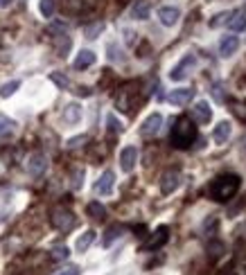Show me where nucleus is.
I'll use <instances>...</instances> for the list:
<instances>
[{
  "instance_id": "1",
  "label": "nucleus",
  "mask_w": 246,
  "mask_h": 275,
  "mask_svg": "<svg viewBox=\"0 0 246 275\" xmlns=\"http://www.w3.org/2000/svg\"><path fill=\"white\" fill-rule=\"evenodd\" d=\"M197 140V127L190 117H178L172 127V133H170V142L172 147L176 149H190L192 142Z\"/></svg>"
},
{
  "instance_id": "2",
  "label": "nucleus",
  "mask_w": 246,
  "mask_h": 275,
  "mask_svg": "<svg viewBox=\"0 0 246 275\" xmlns=\"http://www.w3.org/2000/svg\"><path fill=\"white\" fill-rule=\"evenodd\" d=\"M240 190V176L235 174H221L212 180V185H210V196H212L214 201H230L233 196L237 194Z\"/></svg>"
},
{
  "instance_id": "3",
  "label": "nucleus",
  "mask_w": 246,
  "mask_h": 275,
  "mask_svg": "<svg viewBox=\"0 0 246 275\" xmlns=\"http://www.w3.org/2000/svg\"><path fill=\"white\" fill-rule=\"evenodd\" d=\"M75 223H77V219L68 207H57V210L52 212V226L57 228L59 233H70V230L75 228Z\"/></svg>"
},
{
  "instance_id": "4",
  "label": "nucleus",
  "mask_w": 246,
  "mask_h": 275,
  "mask_svg": "<svg viewBox=\"0 0 246 275\" xmlns=\"http://www.w3.org/2000/svg\"><path fill=\"white\" fill-rule=\"evenodd\" d=\"M45 170H48V158H45V154H32L27 158V172H30V176L38 178V176L45 174Z\"/></svg>"
},
{
  "instance_id": "5",
  "label": "nucleus",
  "mask_w": 246,
  "mask_h": 275,
  "mask_svg": "<svg viewBox=\"0 0 246 275\" xmlns=\"http://www.w3.org/2000/svg\"><path fill=\"white\" fill-rule=\"evenodd\" d=\"M194 64H197V57H194V54H187V57H183V61H181V64L172 68L170 79H172V81H183V79L187 77V70L192 68Z\"/></svg>"
},
{
  "instance_id": "6",
  "label": "nucleus",
  "mask_w": 246,
  "mask_h": 275,
  "mask_svg": "<svg viewBox=\"0 0 246 275\" xmlns=\"http://www.w3.org/2000/svg\"><path fill=\"white\" fill-rule=\"evenodd\" d=\"M161 127H163V115L161 113H151V115L142 122V127H140V136L151 138L161 131Z\"/></svg>"
},
{
  "instance_id": "7",
  "label": "nucleus",
  "mask_w": 246,
  "mask_h": 275,
  "mask_svg": "<svg viewBox=\"0 0 246 275\" xmlns=\"http://www.w3.org/2000/svg\"><path fill=\"white\" fill-rule=\"evenodd\" d=\"M194 100V90L192 88H176V90H172L170 95H167V102L174 106H185L190 104V102Z\"/></svg>"
},
{
  "instance_id": "8",
  "label": "nucleus",
  "mask_w": 246,
  "mask_h": 275,
  "mask_svg": "<svg viewBox=\"0 0 246 275\" xmlns=\"http://www.w3.org/2000/svg\"><path fill=\"white\" fill-rule=\"evenodd\" d=\"M178 185H181V174L178 172H165L161 178V192L163 194H172L176 192Z\"/></svg>"
},
{
  "instance_id": "9",
  "label": "nucleus",
  "mask_w": 246,
  "mask_h": 275,
  "mask_svg": "<svg viewBox=\"0 0 246 275\" xmlns=\"http://www.w3.org/2000/svg\"><path fill=\"white\" fill-rule=\"evenodd\" d=\"M113 185H115V174H113L111 170H106L102 176H100V180L95 183V192L102 196H108L113 192Z\"/></svg>"
},
{
  "instance_id": "10",
  "label": "nucleus",
  "mask_w": 246,
  "mask_h": 275,
  "mask_svg": "<svg viewBox=\"0 0 246 275\" xmlns=\"http://www.w3.org/2000/svg\"><path fill=\"white\" fill-rule=\"evenodd\" d=\"M138 163V149L136 147H124L122 154H120V167L122 172H131Z\"/></svg>"
},
{
  "instance_id": "11",
  "label": "nucleus",
  "mask_w": 246,
  "mask_h": 275,
  "mask_svg": "<svg viewBox=\"0 0 246 275\" xmlns=\"http://www.w3.org/2000/svg\"><path fill=\"white\" fill-rule=\"evenodd\" d=\"M210 117H212V111H210L208 102H197L192 108V122H199V124H208Z\"/></svg>"
},
{
  "instance_id": "12",
  "label": "nucleus",
  "mask_w": 246,
  "mask_h": 275,
  "mask_svg": "<svg viewBox=\"0 0 246 275\" xmlns=\"http://www.w3.org/2000/svg\"><path fill=\"white\" fill-rule=\"evenodd\" d=\"M158 18H161V23L165 27H172V25H176L178 23L181 11H178L176 7H161V9H158Z\"/></svg>"
},
{
  "instance_id": "13",
  "label": "nucleus",
  "mask_w": 246,
  "mask_h": 275,
  "mask_svg": "<svg viewBox=\"0 0 246 275\" xmlns=\"http://www.w3.org/2000/svg\"><path fill=\"white\" fill-rule=\"evenodd\" d=\"M237 48H240V38L228 34V36H224L219 43V54L221 57H233V54L237 52Z\"/></svg>"
},
{
  "instance_id": "14",
  "label": "nucleus",
  "mask_w": 246,
  "mask_h": 275,
  "mask_svg": "<svg viewBox=\"0 0 246 275\" xmlns=\"http://www.w3.org/2000/svg\"><path fill=\"white\" fill-rule=\"evenodd\" d=\"M228 27L233 30V32H242V30H246V7H242V9H237V11L230 14Z\"/></svg>"
},
{
  "instance_id": "15",
  "label": "nucleus",
  "mask_w": 246,
  "mask_h": 275,
  "mask_svg": "<svg viewBox=\"0 0 246 275\" xmlns=\"http://www.w3.org/2000/svg\"><path fill=\"white\" fill-rule=\"evenodd\" d=\"M81 115H84V111H81L79 104H68L64 108V122L66 124H77V122H81Z\"/></svg>"
},
{
  "instance_id": "16",
  "label": "nucleus",
  "mask_w": 246,
  "mask_h": 275,
  "mask_svg": "<svg viewBox=\"0 0 246 275\" xmlns=\"http://www.w3.org/2000/svg\"><path fill=\"white\" fill-rule=\"evenodd\" d=\"M167 233H170V230H167V226H161V228H158V230L154 233V237H151L149 241H147V246H144V248H147V250L161 248L163 243L167 241Z\"/></svg>"
},
{
  "instance_id": "17",
  "label": "nucleus",
  "mask_w": 246,
  "mask_h": 275,
  "mask_svg": "<svg viewBox=\"0 0 246 275\" xmlns=\"http://www.w3.org/2000/svg\"><path fill=\"white\" fill-rule=\"evenodd\" d=\"M230 133H233V127H230V122H219L217 127H214V142L217 144H226V140L230 138Z\"/></svg>"
},
{
  "instance_id": "18",
  "label": "nucleus",
  "mask_w": 246,
  "mask_h": 275,
  "mask_svg": "<svg viewBox=\"0 0 246 275\" xmlns=\"http://www.w3.org/2000/svg\"><path fill=\"white\" fill-rule=\"evenodd\" d=\"M14 133H16V122L9 120L7 115H0V142L2 140H9Z\"/></svg>"
},
{
  "instance_id": "19",
  "label": "nucleus",
  "mask_w": 246,
  "mask_h": 275,
  "mask_svg": "<svg viewBox=\"0 0 246 275\" xmlns=\"http://www.w3.org/2000/svg\"><path fill=\"white\" fill-rule=\"evenodd\" d=\"M149 11H151L149 2H147V0H138V2L131 7V16H134L136 21H147V18H149Z\"/></svg>"
},
{
  "instance_id": "20",
  "label": "nucleus",
  "mask_w": 246,
  "mask_h": 275,
  "mask_svg": "<svg viewBox=\"0 0 246 275\" xmlns=\"http://www.w3.org/2000/svg\"><path fill=\"white\" fill-rule=\"evenodd\" d=\"M93 64H95V52H91V50H81V52L75 57V64L72 66H75L77 70H84Z\"/></svg>"
},
{
  "instance_id": "21",
  "label": "nucleus",
  "mask_w": 246,
  "mask_h": 275,
  "mask_svg": "<svg viewBox=\"0 0 246 275\" xmlns=\"http://www.w3.org/2000/svg\"><path fill=\"white\" fill-rule=\"evenodd\" d=\"M95 241V230H86L84 235H81L79 239H77V243H75V248L79 250V253H86L88 250V246Z\"/></svg>"
},
{
  "instance_id": "22",
  "label": "nucleus",
  "mask_w": 246,
  "mask_h": 275,
  "mask_svg": "<svg viewBox=\"0 0 246 275\" xmlns=\"http://www.w3.org/2000/svg\"><path fill=\"white\" fill-rule=\"evenodd\" d=\"M54 45H57V54H59V57H66V54H68V50H70V36H66L64 32L57 34Z\"/></svg>"
},
{
  "instance_id": "23",
  "label": "nucleus",
  "mask_w": 246,
  "mask_h": 275,
  "mask_svg": "<svg viewBox=\"0 0 246 275\" xmlns=\"http://www.w3.org/2000/svg\"><path fill=\"white\" fill-rule=\"evenodd\" d=\"M88 214H91L95 221H102V219L106 217V207H104L100 201H91L88 203Z\"/></svg>"
},
{
  "instance_id": "24",
  "label": "nucleus",
  "mask_w": 246,
  "mask_h": 275,
  "mask_svg": "<svg viewBox=\"0 0 246 275\" xmlns=\"http://www.w3.org/2000/svg\"><path fill=\"white\" fill-rule=\"evenodd\" d=\"M122 233H124V228H122V226H111V228L106 230V233H104L102 243H104V246H111V243L115 241V239H118Z\"/></svg>"
},
{
  "instance_id": "25",
  "label": "nucleus",
  "mask_w": 246,
  "mask_h": 275,
  "mask_svg": "<svg viewBox=\"0 0 246 275\" xmlns=\"http://www.w3.org/2000/svg\"><path fill=\"white\" fill-rule=\"evenodd\" d=\"M208 253H210V259H219L226 253V246L221 241H208Z\"/></svg>"
},
{
  "instance_id": "26",
  "label": "nucleus",
  "mask_w": 246,
  "mask_h": 275,
  "mask_svg": "<svg viewBox=\"0 0 246 275\" xmlns=\"http://www.w3.org/2000/svg\"><path fill=\"white\" fill-rule=\"evenodd\" d=\"M104 32V23H93V25H86L84 27V34H86V38H97L100 34Z\"/></svg>"
},
{
  "instance_id": "27",
  "label": "nucleus",
  "mask_w": 246,
  "mask_h": 275,
  "mask_svg": "<svg viewBox=\"0 0 246 275\" xmlns=\"http://www.w3.org/2000/svg\"><path fill=\"white\" fill-rule=\"evenodd\" d=\"M18 88H21V81H16V79L7 81V84H2V88H0V97H5V100H7V97H11Z\"/></svg>"
},
{
  "instance_id": "28",
  "label": "nucleus",
  "mask_w": 246,
  "mask_h": 275,
  "mask_svg": "<svg viewBox=\"0 0 246 275\" xmlns=\"http://www.w3.org/2000/svg\"><path fill=\"white\" fill-rule=\"evenodd\" d=\"M68 255H70L68 246H54L52 253H50V257L57 259V262H64V259H68Z\"/></svg>"
},
{
  "instance_id": "29",
  "label": "nucleus",
  "mask_w": 246,
  "mask_h": 275,
  "mask_svg": "<svg viewBox=\"0 0 246 275\" xmlns=\"http://www.w3.org/2000/svg\"><path fill=\"white\" fill-rule=\"evenodd\" d=\"M38 7H41V14H43V16L50 18L54 14V9H57V2H54V0H41V5H38Z\"/></svg>"
},
{
  "instance_id": "30",
  "label": "nucleus",
  "mask_w": 246,
  "mask_h": 275,
  "mask_svg": "<svg viewBox=\"0 0 246 275\" xmlns=\"http://www.w3.org/2000/svg\"><path fill=\"white\" fill-rule=\"evenodd\" d=\"M106 124H108V131H113V133H120V131H122V122L113 115V113L106 117Z\"/></svg>"
},
{
  "instance_id": "31",
  "label": "nucleus",
  "mask_w": 246,
  "mask_h": 275,
  "mask_svg": "<svg viewBox=\"0 0 246 275\" xmlns=\"http://www.w3.org/2000/svg\"><path fill=\"white\" fill-rule=\"evenodd\" d=\"M50 79H52L54 84L59 86V88H68V86H70L68 77H64V74H61V72H52V74H50Z\"/></svg>"
},
{
  "instance_id": "32",
  "label": "nucleus",
  "mask_w": 246,
  "mask_h": 275,
  "mask_svg": "<svg viewBox=\"0 0 246 275\" xmlns=\"http://www.w3.org/2000/svg\"><path fill=\"white\" fill-rule=\"evenodd\" d=\"M108 59L111 61H124V57H122V50L113 43V45H108Z\"/></svg>"
},
{
  "instance_id": "33",
  "label": "nucleus",
  "mask_w": 246,
  "mask_h": 275,
  "mask_svg": "<svg viewBox=\"0 0 246 275\" xmlns=\"http://www.w3.org/2000/svg\"><path fill=\"white\" fill-rule=\"evenodd\" d=\"M84 142H88V136H77V138H70L66 147H68V149H79Z\"/></svg>"
},
{
  "instance_id": "34",
  "label": "nucleus",
  "mask_w": 246,
  "mask_h": 275,
  "mask_svg": "<svg viewBox=\"0 0 246 275\" xmlns=\"http://www.w3.org/2000/svg\"><path fill=\"white\" fill-rule=\"evenodd\" d=\"M81 185H84V170H77L72 174V190H81Z\"/></svg>"
},
{
  "instance_id": "35",
  "label": "nucleus",
  "mask_w": 246,
  "mask_h": 275,
  "mask_svg": "<svg viewBox=\"0 0 246 275\" xmlns=\"http://www.w3.org/2000/svg\"><path fill=\"white\" fill-rule=\"evenodd\" d=\"M230 14H233V11H221V14H217V16H214V21L210 23V25H212V27H219L224 21H228Z\"/></svg>"
},
{
  "instance_id": "36",
  "label": "nucleus",
  "mask_w": 246,
  "mask_h": 275,
  "mask_svg": "<svg viewBox=\"0 0 246 275\" xmlns=\"http://www.w3.org/2000/svg\"><path fill=\"white\" fill-rule=\"evenodd\" d=\"M79 273H81V269H79V266H66V269L57 271L54 275H79Z\"/></svg>"
},
{
  "instance_id": "37",
  "label": "nucleus",
  "mask_w": 246,
  "mask_h": 275,
  "mask_svg": "<svg viewBox=\"0 0 246 275\" xmlns=\"http://www.w3.org/2000/svg\"><path fill=\"white\" fill-rule=\"evenodd\" d=\"M221 90H224V86H221V84H214L212 86V97L217 102H226V97H224V93H221Z\"/></svg>"
},
{
  "instance_id": "38",
  "label": "nucleus",
  "mask_w": 246,
  "mask_h": 275,
  "mask_svg": "<svg viewBox=\"0 0 246 275\" xmlns=\"http://www.w3.org/2000/svg\"><path fill=\"white\" fill-rule=\"evenodd\" d=\"M11 5V0H0V9H5V7Z\"/></svg>"
},
{
  "instance_id": "39",
  "label": "nucleus",
  "mask_w": 246,
  "mask_h": 275,
  "mask_svg": "<svg viewBox=\"0 0 246 275\" xmlns=\"http://www.w3.org/2000/svg\"><path fill=\"white\" fill-rule=\"evenodd\" d=\"M77 93H79V95H91V90H88V88H79Z\"/></svg>"
}]
</instances>
